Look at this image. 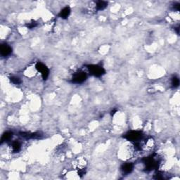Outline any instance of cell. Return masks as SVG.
I'll return each instance as SVG.
<instances>
[{"label":"cell","instance_id":"cell-1","mask_svg":"<svg viewBox=\"0 0 180 180\" xmlns=\"http://www.w3.org/2000/svg\"><path fill=\"white\" fill-rule=\"evenodd\" d=\"M142 137H143V134L141 132L139 131H130L124 136V138L126 139L129 141L134 142V143H137L139 141L142 139Z\"/></svg>","mask_w":180,"mask_h":180},{"label":"cell","instance_id":"cell-11","mask_svg":"<svg viewBox=\"0 0 180 180\" xmlns=\"http://www.w3.org/2000/svg\"><path fill=\"white\" fill-rule=\"evenodd\" d=\"M179 84V80L177 77H173L172 78V86L175 88L177 87Z\"/></svg>","mask_w":180,"mask_h":180},{"label":"cell","instance_id":"cell-4","mask_svg":"<svg viewBox=\"0 0 180 180\" xmlns=\"http://www.w3.org/2000/svg\"><path fill=\"white\" fill-rule=\"evenodd\" d=\"M87 78V73L84 72H75V74L72 76L71 82L72 83H75V84H81V83L84 82Z\"/></svg>","mask_w":180,"mask_h":180},{"label":"cell","instance_id":"cell-5","mask_svg":"<svg viewBox=\"0 0 180 180\" xmlns=\"http://www.w3.org/2000/svg\"><path fill=\"white\" fill-rule=\"evenodd\" d=\"M12 52L11 47L7 44H1L0 46V53L2 56L6 57L9 56Z\"/></svg>","mask_w":180,"mask_h":180},{"label":"cell","instance_id":"cell-3","mask_svg":"<svg viewBox=\"0 0 180 180\" xmlns=\"http://www.w3.org/2000/svg\"><path fill=\"white\" fill-rule=\"evenodd\" d=\"M35 68L38 72H40L44 80H47L49 75V70L45 64L41 62H37L35 65Z\"/></svg>","mask_w":180,"mask_h":180},{"label":"cell","instance_id":"cell-13","mask_svg":"<svg viewBox=\"0 0 180 180\" xmlns=\"http://www.w3.org/2000/svg\"><path fill=\"white\" fill-rule=\"evenodd\" d=\"M36 25H37L36 23L35 22H33V23H31L28 24V27L29 28H35V27Z\"/></svg>","mask_w":180,"mask_h":180},{"label":"cell","instance_id":"cell-8","mask_svg":"<svg viewBox=\"0 0 180 180\" xmlns=\"http://www.w3.org/2000/svg\"><path fill=\"white\" fill-rule=\"evenodd\" d=\"M108 3L104 1H98L96 2V9L98 11H101L105 9L107 7Z\"/></svg>","mask_w":180,"mask_h":180},{"label":"cell","instance_id":"cell-7","mask_svg":"<svg viewBox=\"0 0 180 180\" xmlns=\"http://www.w3.org/2000/svg\"><path fill=\"white\" fill-rule=\"evenodd\" d=\"M70 7H66L65 8H63V9L60 11V13H59V16L61 19H66L69 16L70 13Z\"/></svg>","mask_w":180,"mask_h":180},{"label":"cell","instance_id":"cell-12","mask_svg":"<svg viewBox=\"0 0 180 180\" xmlns=\"http://www.w3.org/2000/svg\"><path fill=\"white\" fill-rule=\"evenodd\" d=\"M10 80L14 84H20L21 83V79L19 78H18V77H11V78H10Z\"/></svg>","mask_w":180,"mask_h":180},{"label":"cell","instance_id":"cell-9","mask_svg":"<svg viewBox=\"0 0 180 180\" xmlns=\"http://www.w3.org/2000/svg\"><path fill=\"white\" fill-rule=\"evenodd\" d=\"M12 136H13V133L11 132H6L5 133H4V134L1 137V143L4 141H8L11 139L12 138Z\"/></svg>","mask_w":180,"mask_h":180},{"label":"cell","instance_id":"cell-2","mask_svg":"<svg viewBox=\"0 0 180 180\" xmlns=\"http://www.w3.org/2000/svg\"><path fill=\"white\" fill-rule=\"evenodd\" d=\"M87 67L91 75L94 77H97V78L104 75L106 72L104 68L99 65H88L87 66Z\"/></svg>","mask_w":180,"mask_h":180},{"label":"cell","instance_id":"cell-10","mask_svg":"<svg viewBox=\"0 0 180 180\" xmlns=\"http://www.w3.org/2000/svg\"><path fill=\"white\" fill-rule=\"evenodd\" d=\"M11 149L13 152L17 153L21 150V144L19 141H13L11 144Z\"/></svg>","mask_w":180,"mask_h":180},{"label":"cell","instance_id":"cell-6","mask_svg":"<svg viewBox=\"0 0 180 180\" xmlns=\"http://www.w3.org/2000/svg\"><path fill=\"white\" fill-rule=\"evenodd\" d=\"M134 168V165L131 163H124L120 167V170L125 175H128V174L131 173L132 171L133 170Z\"/></svg>","mask_w":180,"mask_h":180}]
</instances>
